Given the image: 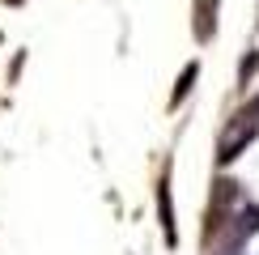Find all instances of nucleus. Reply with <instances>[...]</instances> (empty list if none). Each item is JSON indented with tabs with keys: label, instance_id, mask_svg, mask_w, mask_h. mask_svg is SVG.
Here are the masks:
<instances>
[{
	"label": "nucleus",
	"instance_id": "nucleus-1",
	"mask_svg": "<svg viewBox=\"0 0 259 255\" xmlns=\"http://www.w3.org/2000/svg\"><path fill=\"white\" fill-rule=\"evenodd\" d=\"M259 132V106L255 111H242V115H234V123H230V132L221 136V162H230V157H238V149L251 141V136Z\"/></svg>",
	"mask_w": 259,
	"mask_h": 255
},
{
	"label": "nucleus",
	"instance_id": "nucleus-3",
	"mask_svg": "<svg viewBox=\"0 0 259 255\" xmlns=\"http://www.w3.org/2000/svg\"><path fill=\"white\" fill-rule=\"evenodd\" d=\"M221 255H238V242H230V247H225Z\"/></svg>",
	"mask_w": 259,
	"mask_h": 255
},
{
	"label": "nucleus",
	"instance_id": "nucleus-2",
	"mask_svg": "<svg viewBox=\"0 0 259 255\" xmlns=\"http://www.w3.org/2000/svg\"><path fill=\"white\" fill-rule=\"evenodd\" d=\"M208 5H217V0H200V13H204V9H208ZM196 34H200V38H208V17H200Z\"/></svg>",
	"mask_w": 259,
	"mask_h": 255
}]
</instances>
